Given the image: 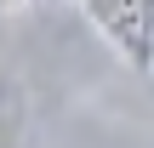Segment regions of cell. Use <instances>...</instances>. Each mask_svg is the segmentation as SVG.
Returning <instances> with one entry per match:
<instances>
[{"label":"cell","instance_id":"2","mask_svg":"<svg viewBox=\"0 0 154 148\" xmlns=\"http://www.w3.org/2000/svg\"><path fill=\"white\" fill-rule=\"evenodd\" d=\"M11 6H23V0H0V11H11Z\"/></svg>","mask_w":154,"mask_h":148},{"label":"cell","instance_id":"3","mask_svg":"<svg viewBox=\"0 0 154 148\" xmlns=\"http://www.w3.org/2000/svg\"><path fill=\"white\" fill-rule=\"evenodd\" d=\"M0 103H6V74H0Z\"/></svg>","mask_w":154,"mask_h":148},{"label":"cell","instance_id":"1","mask_svg":"<svg viewBox=\"0 0 154 148\" xmlns=\"http://www.w3.org/2000/svg\"><path fill=\"white\" fill-rule=\"evenodd\" d=\"M80 11L97 23L114 57H126L137 74H154V0H80Z\"/></svg>","mask_w":154,"mask_h":148}]
</instances>
